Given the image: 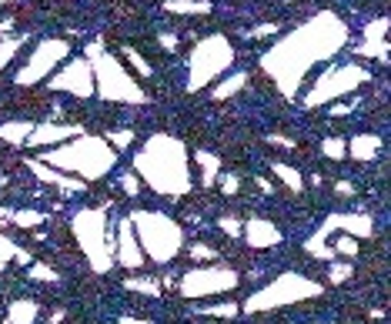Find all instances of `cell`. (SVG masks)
<instances>
[{
  "label": "cell",
  "mask_w": 391,
  "mask_h": 324,
  "mask_svg": "<svg viewBox=\"0 0 391 324\" xmlns=\"http://www.w3.org/2000/svg\"><path fill=\"white\" fill-rule=\"evenodd\" d=\"M24 43H27V37H11V41H0V67L7 64L14 57V51H21Z\"/></svg>",
  "instance_id": "obj_27"
},
{
  "label": "cell",
  "mask_w": 391,
  "mask_h": 324,
  "mask_svg": "<svg viewBox=\"0 0 391 324\" xmlns=\"http://www.w3.org/2000/svg\"><path fill=\"white\" fill-rule=\"evenodd\" d=\"M51 87L54 90H64V94H74V98H90L98 94V84H94V64L87 57H67L64 67L51 74Z\"/></svg>",
  "instance_id": "obj_11"
},
{
  "label": "cell",
  "mask_w": 391,
  "mask_h": 324,
  "mask_svg": "<svg viewBox=\"0 0 391 324\" xmlns=\"http://www.w3.org/2000/svg\"><path fill=\"white\" fill-rule=\"evenodd\" d=\"M348 274H351V268H348V264H331V281H335V284H341Z\"/></svg>",
  "instance_id": "obj_36"
},
{
  "label": "cell",
  "mask_w": 391,
  "mask_h": 324,
  "mask_svg": "<svg viewBox=\"0 0 391 324\" xmlns=\"http://www.w3.org/2000/svg\"><path fill=\"white\" fill-rule=\"evenodd\" d=\"M321 151H325L328 157L341 161V157H345V151H348V144H345V141H338V137H335V141H325V144H321Z\"/></svg>",
  "instance_id": "obj_32"
},
{
  "label": "cell",
  "mask_w": 391,
  "mask_h": 324,
  "mask_svg": "<svg viewBox=\"0 0 391 324\" xmlns=\"http://www.w3.org/2000/svg\"><path fill=\"white\" fill-rule=\"evenodd\" d=\"M308 251H311L315 258H328V261L335 258V248H328V244H321V241H318V238H311V241H308Z\"/></svg>",
  "instance_id": "obj_33"
},
{
  "label": "cell",
  "mask_w": 391,
  "mask_h": 324,
  "mask_svg": "<svg viewBox=\"0 0 391 324\" xmlns=\"http://www.w3.org/2000/svg\"><path fill=\"white\" fill-rule=\"evenodd\" d=\"M108 141H114L118 147H127V144H134V130H110Z\"/></svg>",
  "instance_id": "obj_34"
},
{
  "label": "cell",
  "mask_w": 391,
  "mask_h": 324,
  "mask_svg": "<svg viewBox=\"0 0 391 324\" xmlns=\"http://www.w3.org/2000/svg\"><path fill=\"white\" fill-rule=\"evenodd\" d=\"M27 167H31L33 174H41L43 181H51V184H57L61 191H67V194H77V191H84V177H64V174L57 171V167H51V164H43L41 157L37 161H27Z\"/></svg>",
  "instance_id": "obj_17"
},
{
  "label": "cell",
  "mask_w": 391,
  "mask_h": 324,
  "mask_svg": "<svg viewBox=\"0 0 391 324\" xmlns=\"http://www.w3.org/2000/svg\"><path fill=\"white\" fill-rule=\"evenodd\" d=\"M134 171L147 177L157 194L177 197L191 191V164H187V147L167 134H154L134 157Z\"/></svg>",
  "instance_id": "obj_2"
},
{
  "label": "cell",
  "mask_w": 391,
  "mask_h": 324,
  "mask_svg": "<svg viewBox=\"0 0 391 324\" xmlns=\"http://www.w3.org/2000/svg\"><path fill=\"white\" fill-rule=\"evenodd\" d=\"M67 57H71V43L67 41H43L37 51L31 54V61H27V67H21V74H17V84L31 87V84H41L43 77H51V70H54L57 64H64Z\"/></svg>",
  "instance_id": "obj_10"
},
{
  "label": "cell",
  "mask_w": 391,
  "mask_h": 324,
  "mask_svg": "<svg viewBox=\"0 0 391 324\" xmlns=\"http://www.w3.org/2000/svg\"><path fill=\"white\" fill-rule=\"evenodd\" d=\"M348 41V31L341 27L338 17L325 14L315 21L294 31L284 43H278L271 54H264V70H271L274 80L281 84V90L288 98L298 94V87L304 84V74L318 64V61H331L341 51V43Z\"/></svg>",
  "instance_id": "obj_1"
},
{
  "label": "cell",
  "mask_w": 391,
  "mask_h": 324,
  "mask_svg": "<svg viewBox=\"0 0 391 324\" xmlns=\"http://www.w3.org/2000/svg\"><path fill=\"white\" fill-rule=\"evenodd\" d=\"M338 191H341V194H355V184H348V181H341V184H338Z\"/></svg>",
  "instance_id": "obj_44"
},
{
  "label": "cell",
  "mask_w": 391,
  "mask_h": 324,
  "mask_svg": "<svg viewBox=\"0 0 391 324\" xmlns=\"http://www.w3.org/2000/svg\"><path fill=\"white\" fill-rule=\"evenodd\" d=\"M308 294H318V284L304 281L301 274H281L274 284H268L264 291H258L244 304V311L254 314V311H274V308H281V304H291L298 298H308Z\"/></svg>",
  "instance_id": "obj_8"
},
{
  "label": "cell",
  "mask_w": 391,
  "mask_h": 324,
  "mask_svg": "<svg viewBox=\"0 0 391 324\" xmlns=\"http://www.w3.org/2000/svg\"><path fill=\"white\" fill-rule=\"evenodd\" d=\"M87 61L94 64V84H98V94L108 100H134V104H141L144 94L141 87L134 84V77H127L120 70V64L114 57H108L100 51V41H94L87 47Z\"/></svg>",
  "instance_id": "obj_5"
},
{
  "label": "cell",
  "mask_w": 391,
  "mask_h": 324,
  "mask_svg": "<svg viewBox=\"0 0 391 324\" xmlns=\"http://www.w3.org/2000/svg\"><path fill=\"white\" fill-rule=\"evenodd\" d=\"M231 61H234V51H231V43L217 33V37H207V41H201L194 47V54L187 57V74H191V80H187V90H201V87L211 80V77H217L221 70H228Z\"/></svg>",
  "instance_id": "obj_7"
},
{
  "label": "cell",
  "mask_w": 391,
  "mask_h": 324,
  "mask_svg": "<svg viewBox=\"0 0 391 324\" xmlns=\"http://www.w3.org/2000/svg\"><path fill=\"white\" fill-rule=\"evenodd\" d=\"M124 54H127L130 67H137V74H141V77H147V74H151V67H147V64H144V61H141V54H134V51H124Z\"/></svg>",
  "instance_id": "obj_35"
},
{
  "label": "cell",
  "mask_w": 391,
  "mask_h": 324,
  "mask_svg": "<svg viewBox=\"0 0 391 324\" xmlns=\"http://www.w3.org/2000/svg\"><path fill=\"white\" fill-rule=\"evenodd\" d=\"M368 70L358 64H348V67H331L328 74H321L315 80V87H311V94L304 98V104L308 108H318V104H325V100L338 98V94H348V90H355V87H361L365 80H368Z\"/></svg>",
  "instance_id": "obj_9"
},
{
  "label": "cell",
  "mask_w": 391,
  "mask_h": 324,
  "mask_svg": "<svg viewBox=\"0 0 391 324\" xmlns=\"http://www.w3.org/2000/svg\"><path fill=\"white\" fill-rule=\"evenodd\" d=\"M37 314H41V308L33 301H14L11 308H7V321L11 324H31V321H37Z\"/></svg>",
  "instance_id": "obj_19"
},
{
  "label": "cell",
  "mask_w": 391,
  "mask_h": 324,
  "mask_svg": "<svg viewBox=\"0 0 391 324\" xmlns=\"http://www.w3.org/2000/svg\"><path fill=\"white\" fill-rule=\"evenodd\" d=\"M127 221L134 227L137 241H141L144 258L171 261L181 251V227H177V221H171V217H164V214H154V211H137Z\"/></svg>",
  "instance_id": "obj_4"
},
{
  "label": "cell",
  "mask_w": 391,
  "mask_h": 324,
  "mask_svg": "<svg viewBox=\"0 0 391 324\" xmlns=\"http://www.w3.org/2000/svg\"><path fill=\"white\" fill-rule=\"evenodd\" d=\"M127 288L130 291L147 294V298H161V288H157V281H151V278H130Z\"/></svg>",
  "instance_id": "obj_26"
},
{
  "label": "cell",
  "mask_w": 391,
  "mask_h": 324,
  "mask_svg": "<svg viewBox=\"0 0 391 324\" xmlns=\"http://www.w3.org/2000/svg\"><path fill=\"white\" fill-rule=\"evenodd\" d=\"M74 231L80 238L87 261L94 264V271H110V264H114V234L108 227V217L100 211H87L74 221Z\"/></svg>",
  "instance_id": "obj_6"
},
{
  "label": "cell",
  "mask_w": 391,
  "mask_h": 324,
  "mask_svg": "<svg viewBox=\"0 0 391 324\" xmlns=\"http://www.w3.org/2000/svg\"><path fill=\"white\" fill-rule=\"evenodd\" d=\"M31 130H33V124H27V120H17V124H0V141H4V144H27Z\"/></svg>",
  "instance_id": "obj_20"
},
{
  "label": "cell",
  "mask_w": 391,
  "mask_h": 324,
  "mask_svg": "<svg viewBox=\"0 0 391 324\" xmlns=\"http://www.w3.org/2000/svg\"><path fill=\"white\" fill-rule=\"evenodd\" d=\"M194 157H197V164H201V171H204L201 184H204V187H211V181H214L217 167H221V157H214V154H207V151H197Z\"/></svg>",
  "instance_id": "obj_22"
},
{
  "label": "cell",
  "mask_w": 391,
  "mask_h": 324,
  "mask_svg": "<svg viewBox=\"0 0 391 324\" xmlns=\"http://www.w3.org/2000/svg\"><path fill=\"white\" fill-rule=\"evenodd\" d=\"M241 231H244V241H248L251 248H274L281 241V231L274 224H268L264 217H251Z\"/></svg>",
  "instance_id": "obj_15"
},
{
  "label": "cell",
  "mask_w": 391,
  "mask_h": 324,
  "mask_svg": "<svg viewBox=\"0 0 391 324\" xmlns=\"http://www.w3.org/2000/svg\"><path fill=\"white\" fill-rule=\"evenodd\" d=\"M271 33H278V27H274V23H268V27H258V31H251V37H271Z\"/></svg>",
  "instance_id": "obj_40"
},
{
  "label": "cell",
  "mask_w": 391,
  "mask_h": 324,
  "mask_svg": "<svg viewBox=\"0 0 391 324\" xmlns=\"http://www.w3.org/2000/svg\"><path fill=\"white\" fill-rule=\"evenodd\" d=\"M0 4H11V0H0Z\"/></svg>",
  "instance_id": "obj_45"
},
{
  "label": "cell",
  "mask_w": 391,
  "mask_h": 324,
  "mask_svg": "<svg viewBox=\"0 0 391 324\" xmlns=\"http://www.w3.org/2000/svg\"><path fill=\"white\" fill-rule=\"evenodd\" d=\"M244 80H248V74H231L228 80H224V84H217V87H214V98H217V100H224L228 94H234L238 87H244Z\"/></svg>",
  "instance_id": "obj_25"
},
{
  "label": "cell",
  "mask_w": 391,
  "mask_h": 324,
  "mask_svg": "<svg viewBox=\"0 0 391 324\" xmlns=\"http://www.w3.org/2000/svg\"><path fill=\"white\" fill-rule=\"evenodd\" d=\"M191 254H194V258H214V251L211 248H194Z\"/></svg>",
  "instance_id": "obj_43"
},
{
  "label": "cell",
  "mask_w": 391,
  "mask_h": 324,
  "mask_svg": "<svg viewBox=\"0 0 391 324\" xmlns=\"http://www.w3.org/2000/svg\"><path fill=\"white\" fill-rule=\"evenodd\" d=\"M41 161L57 167V171L80 174L84 181H98V177H104V174L114 167L118 151L108 144V137H94V134H84V130H80L71 141L54 144Z\"/></svg>",
  "instance_id": "obj_3"
},
{
  "label": "cell",
  "mask_w": 391,
  "mask_h": 324,
  "mask_svg": "<svg viewBox=\"0 0 391 324\" xmlns=\"http://www.w3.org/2000/svg\"><path fill=\"white\" fill-rule=\"evenodd\" d=\"M80 127H71V124H33L31 137H27V147H54V144H64L71 137H77Z\"/></svg>",
  "instance_id": "obj_14"
},
{
  "label": "cell",
  "mask_w": 391,
  "mask_h": 324,
  "mask_svg": "<svg viewBox=\"0 0 391 324\" xmlns=\"http://www.w3.org/2000/svg\"><path fill=\"white\" fill-rule=\"evenodd\" d=\"M234 284H238V274L228 268H194L184 274L181 291L184 298H211V294L231 291Z\"/></svg>",
  "instance_id": "obj_12"
},
{
  "label": "cell",
  "mask_w": 391,
  "mask_h": 324,
  "mask_svg": "<svg viewBox=\"0 0 391 324\" xmlns=\"http://www.w3.org/2000/svg\"><path fill=\"white\" fill-rule=\"evenodd\" d=\"M271 171L278 174V177H281V181L288 184L291 191H301V187H304V177H301V174H298V171H294V167H288V164L274 161V164H271Z\"/></svg>",
  "instance_id": "obj_23"
},
{
  "label": "cell",
  "mask_w": 391,
  "mask_h": 324,
  "mask_svg": "<svg viewBox=\"0 0 391 324\" xmlns=\"http://www.w3.org/2000/svg\"><path fill=\"white\" fill-rule=\"evenodd\" d=\"M335 227H345V231H351V234H358V238H368L371 234V217L368 214H331L325 221V227H321V231H318L315 238L318 241H325V234L328 231H335Z\"/></svg>",
  "instance_id": "obj_16"
},
{
  "label": "cell",
  "mask_w": 391,
  "mask_h": 324,
  "mask_svg": "<svg viewBox=\"0 0 391 324\" xmlns=\"http://www.w3.org/2000/svg\"><path fill=\"white\" fill-rule=\"evenodd\" d=\"M161 43H164V47H167V51H177V41H174L171 33H164V37H161Z\"/></svg>",
  "instance_id": "obj_42"
},
{
  "label": "cell",
  "mask_w": 391,
  "mask_h": 324,
  "mask_svg": "<svg viewBox=\"0 0 391 324\" xmlns=\"http://www.w3.org/2000/svg\"><path fill=\"white\" fill-rule=\"evenodd\" d=\"M268 141H271V144H281V147H294V141H288V137H278V134H268Z\"/></svg>",
  "instance_id": "obj_41"
},
{
  "label": "cell",
  "mask_w": 391,
  "mask_h": 324,
  "mask_svg": "<svg viewBox=\"0 0 391 324\" xmlns=\"http://www.w3.org/2000/svg\"><path fill=\"white\" fill-rule=\"evenodd\" d=\"M11 258H17V261H27V254L24 251H17L14 248V241H7V238H0V261L7 264Z\"/></svg>",
  "instance_id": "obj_30"
},
{
  "label": "cell",
  "mask_w": 391,
  "mask_h": 324,
  "mask_svg": "<svg viewBox=\"0 0 391 324\" xmlns=\"http://www.w3.org/2000/svg\"><path fill=\"white\" fill-rule=\"evenodd\" d=\"M241 308L234 301H228V304H211V308H204V314H211V318H234Z\"/></svg>",
  "instance_id": "obj_29"
},
{
  "label": "cell",
  "mask_w": 391,
  "mask_h": 324,
  "mask_svg": "<svg viewBox=\"0 0 391 324\" xmlns=\"http://www.w3.org/2000/svg\"><path fill=\"white\" fill-rule=\"evenodd\" d=\"M221 191H224V194H238V177H224V181H221Z\"/></svg>",
  "instance_id": "obj_39"
},
{
  "label": "cell",
  "mask_w": 391,
  "mask_h": 324,
  "mask_svg": "<svg viewBox=\"0 0 391 324\" xmlns=\"http://www.w3.org/2000/svg\"><path fill=\"white\" fill-rule=\"evenodd\" d=\"M167 11H174V14H207L211 11V4H204V0H167L164 4Z\"/></svg>",
  "instance_id": "obj_24"
},
{
  "label": "cell",
  "mask_w": 391,
  "mask_h": 324,
  "mask_svg": "<svg viewBox=\"0 0 391 324\" xmlns=\"http://www.w3.org/2000/svg\"><path fill=\"white\" fill-rule=\"evenodd\" d=\"M0 217H4V221H14L17 227H37L43 221L41 211H0Z\"/></svg>",
  "instance_id": "obj_21"
},
{
  "label": "cell",
  "mask_w": 391,
  "mask_h": 324,
  "mask_svg": "<svg viewBox=\"0 0 391 324\" xmlns=\"http://www.w3.org/2000/svg\"><path fill=\"white\" fill-rule=\"evenodd\" d=\"M124 191H127V194H137V191H141V181H137V174H124Z\"/></svg>",
  "instance_id": "obj_37"
},
{
  "label": "cell",
  "mask_w": 391,
  "mask_h": 324,
  "mask_svg": "<svg viewBox=\"0 0 391 324\" xmlns=\"http://www.w3.org/2000/svg\"><path fill=\"white\" fill-rule=\"evenodd\" d=\"M27 278H33V281H57V271L43 268V264H33V268H27Z\"/></svg>",
  "instance_id": "obj_31"
},
{
  "label": "cell",
  "mask_w": 391,
  "mask_h": 324,
  "mask_svg": "<svg viewBox=\"0 0 391 324\" xmlns=\"http://www.w3.org/2000/svg\"><path fill=\"white\" fill-rule=\"evenodd\" d=\"M114 261H120L127 271H137L144 268V248L137 234H134V227L130 221H120L118 224V241H114Z\"/></svg>",
  "instance_id": "obj_13"
},
{
  "label": "cell",
  "mask_w": 391,
  "mask_h": 324,
  "mask_svg": "<svg viewBox=\"0 0 391 324\" xmlns=\"http://www.w3.org/2000/svg\"><path fill=\"white\" fill-rule=\"evenodd\" d=\"M221 227H224L228 234H241V221H234V217H221Z\"/></svg>",
  "instance_id": "obj_38"
},
{
  "label": "cell",
  "mask_w": 391,
  "mask_h": 324,
  "mask_svg": "<svg viewBox=\"0 0 391 324\" xmlns=\"http://www.w3.org/2000/svg\"><path fill=\"white\" fill-rule=\"evenodd\" d=\"M335 251H338V254L355 258V254H358V241H355V234H341V238L335 241Z\"/></svg>",
  "instance_id": "obj_28"
},
{
  "label": "cell",
  "mask_w": 391,
  "mask_h": 324,
  "mask_svg": "<svg viewBox=\"0 0 391 324\" xmlns=\"http://www.w3.org/2000/svg\"><path fill=\"white\" fill-rule=\"evenodd\" d=\"M378 147H381L378 134H358V137H351V141H348V151H351L355 161H371Z\"/></svg>",
  "instance_id": "obj_18"
}]
</instances>
